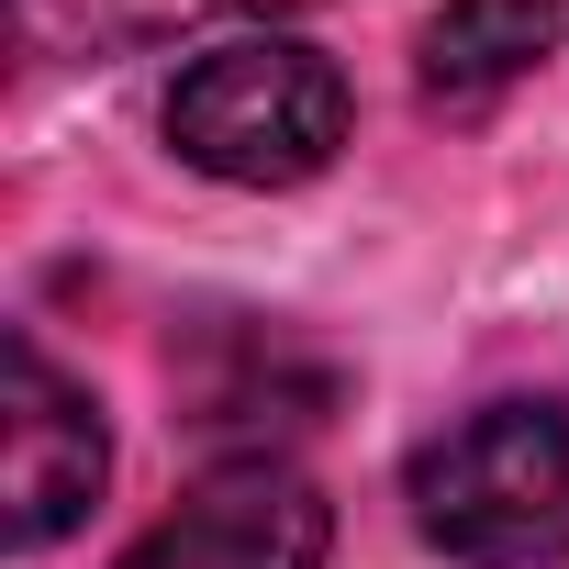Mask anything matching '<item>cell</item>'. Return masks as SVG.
Instances as JSON below:
<instances>
[{
  "mask_svg": "<svg viewBox=\"0 0 569 569\" xmlns=\"http://www.w3.org/2000/svg\"><path fill=\"white\" fill-rule=\"evenodd\" d=\"M168 146L223 190H302L347 146V79L291 34H234L179 68Z\"/></svg>",
  "mask_w": 569,
  "mask_h": 569,
  "instance_id": "7a4b0ae2",
  "label": "cell"
},
{
  "mask_svg": "<svg viewBox=\"0 0 569 569\" xmlns=\"http://www.w3.org/2000/svg\"><path fill=\"white\" fill-rule=\"evenodd\" d=\"M336 513L302 469L279 458H223L179 513H157L112 569H325Z\"/></svg>",
  "mask_w": 569,
  "mask_h": 569,
  "instance_id": "277c9868",
  "label": "cell"
},
{
  "mask_svg": "<svg viewBox=\"0 0 569 569\" xmlns=\"http://www.w3.org/2000/svg\"><path fill=\"white\" fill-rule=\"evenodd\" d=\"M413 536L458 569H558L569 558V413L480 402L413 447Z\"/></svg>",
  "mask_w": 569,
  "mask_h": 569,
  "instance_id": "6da1fadb",
  "label": "cell"
},
{
  "mask_svg": "<svg viewBox=\"0 0 569 569\" xmlns=\"http://www.w3.org/2000/svg\"><path fill=\"white\" fill-rule=\"evenodd\" d=\"M101 480H112L101 402L34 336H12L0 347V536L12 547H57L68 525H90Z\"/></svg>",
  "mask_w": 569,
  "mask_h": 569,
  "instance_id": "3957f363",
  "label": "cell"
},
{
  "mask_svg": "<svg viewBox=\"0 0 569 569\" xmlns=\"http://www.w3.org/2000/svg\"><path fill=\"white\" fill-rule=\"evenodd\" d=\"M201 12H313V0H23V34L46 57H123V46H157Z\"/></svg>",
  "mask_w": 569,
  "mask_h": 569,
  "instance_id": "8992f818",
  "label": "cell"
},
{
  "mask_svg": "<svg viewBox=\"0 0 569 569\" xmlns=\"http://www.w3.org/2000/svg\"><path fill=\"white\" fill-rule=\"evenodd\" d=\"M569 34V0H447V12L413 34V79L447 112H480L491 90L536 79Z\"/></svg>",
  "mask_w": 569,
  "mask_h": 569,
  "instance_id": "5b68a950",
  "label": "cell"
}]
</instances>
